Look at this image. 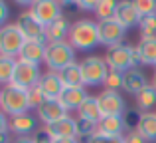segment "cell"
<instances>
[{"mask_svg": "<svg viewBox=\"0 0 156 143\" xmlns=\"http://www.w3.org/2000/svg\"><path fill=\"white\" fill-rule=\"evenodd\" d=\"M101 107V115L103 117H121L126 113V103L122 100V96L119 92H109L105 89L103 93H99L97 97Z\"/></svg>", "mask_w": 156, "mask_h": 143, "instance_id": "30bf717a", "label": "cell"}, {"mask_svg": "<svg viewBox=\"0 0 156 143\" xmlns=\"http://www.w3.org/2000/svg\"><path fill=\"white\" fill-rule=\"evenodd\" d=\"M40 85H42L44 96H46L48 101H57L61 97V93H63V89H65V85H63V81H61L59 73H57V72H50V70L42 76Z\"/></svg>", "mask_w": 156, "mask_h": 143, "instance_id": "7c38bea8", "label": "cell"}, {"mask_svg": "<svg viewBox=\"0 0 156 143\" xmlns=\"http://www.w3.org/2000/svg\"><path fill=\"white\" fill-rule=\"evenodd\" d=\"M10 131L16 137H30L32 133L38 131V117L32 113H24V115L12 117L10 119Z\"/></svg>", "mask_w": 156, "mask_h": 143, "instance_id": "9a60e30c", "label": "cell"}, {"mask_svg": "<svg viewBox=\"0 0 156 143\" xmlns=\"http://www.w3.org/2000/svg\"><path fill=\"white\" fill-rule=\"evenodd\" d=\"M140 18H142V16L138 14V10H136V6H134V2H126V0L119 2L117 14H115V20H117V22L121 24L125 30L138 26V24H140Z\"/></svg>", "mask_w": 156, "mask_h": 143, "instance_id": "4fadbf2b", "label": "cell"}, {"mask_svg": "<svg viewBox=\"0 0 156 143\" xmlns=\"http://www.w3.org/2000/svg\"><path fill=\"white\" fill-rule=\"evenodd\" d=\"M87 143H125V137H111L103 135V133H95Z\"/></svg>", "mask_w": 156, "mask_h": 143, "instance_id": "836d02e7", "label": "cell"}, {"mask_svg": "<svg viewBox=\"0 0 156 143\" xmlns=\"http://www.w3.org/2000/svg\"><path fill=\"white\" fill-rule=\"evenodd\" d=\"M150 85H152V88L156 89V72H154V76H152V84H150Z\"/></svg>", "mask_w": 156, "mask_h": 143, "instance_id": "7bdbcfd3", "label": "cell"}, {"mask_svg": "<svg viewBox=\"0 0 156 143\" xmlns=\"http://www.w3.org/2000/svg\"><path fill=\"white\" fill-rule=\"evenodd\" d=\"M138 28H140V38H156V14L142 16Z\"/></svg>", "mask_w": 156, "mask_h": 143, "instance_id": "f1b7e54d", "label": "cell"}, {"mask_svg": "<svg viewBox=\"0 0 156 143\" xmlns=\"http://www.w3.org/2000/svg\"><path fill=\"white\" fill-rule=\"evenodd\" d=\"M0 96H2V89H0Z\"/></svg>", "mask_w": 156, "mask_h": 143, "instance_id": "ee69618b", "label": "cell"}, {"mask_svg": "<svg viewBox=\"0 0 156 143\" xmlns=\"http://www.w3.org/2000/svg\"><path fill=\"white\" fill-rule=\"evenodd\" d=\"M126 30L117 22V20H107V22H99V42L107 48H115L122 44Z\"/></svg>", "mask_w": 156, "mask_h": 143, "instance_id": "8fae6325", "label": "cell"}, {"mask_svg": "<svg viewBox=\"0 0 156 143\" xmlns=\"http://www.w3.org/2000/svg\"><path fill=\"white\" fill-rule=\"evenodd\" d=\"M97 2H99V0H79V2H75V6H77V8H81V10L95 12V8H97Z\"/></svg>", "mask_w": 156, "mask_h": 143, "instance_id": "8d00e7d4", "label": "cell"}, {"mask_svg": "<svg viewBox=\"0 0 156 143\" xmlns=\"http://www.w3.org/2000/svg\"><path fill=\"white\" fill-rule=\"evenodd\" d=\"M136 131L144 137L146 141H156V113H140L136 121Z\"/></svg>", "mask_w": 156, "mask_h": 143, "instance_id": "603a6c76", "label": "cell"}, {"mask_svg": "<svg viewBox=\"0 0 156 143\" xmlns=\"http://www.w3.org/2000/svg\"><path fill=\"white\" fill-rule=\"evenodd\" d=\"M148 85L150 84H148L146 73L142 70H138V68H134V70H130V72L125 73V85H122L125 92L133 93V96H138V93H142Z\"/></svg>", "mask_w": 156, "mask_h": 143, "instance_id": "e0dca14e", "label": "cell"}, {"mask_svg": "<svg viewBox=\"0 0 156 143\" xmlns=\"http://www.w3.org/2000/svg\"><path fill=\"white\" fill-rule=\"evenodd\" d=\"M103 85L109 89V92H119V89H122V85H125V73L109 72V76H107V80H105Z\"/></svg>", "mask_w": 156, "mask_h": 143, "instance_id": "4dcf8cb0", "label": "cell"}, {"mask_svg": "<svg viewBox=\"0 0 156 143\" xmlns=\"http://www.w3.org/2000/svg\"><path fill=\"white\" fill-rule=\"evenodd\" d=\"M46 50H48V44L34 42V40H26V44L22 46V52H20L18 58L22 60V62L40 66L42 62H46Z\"/></svg>", "mask_w": 156, "mask_h": 143, "instance_id": "5bb4252c", "label": "cell"}, {"mask_svg": "<svg viewBox=\"0 0 156 143\" xmlns=\"http://www.w3.org/2000/svg\"><path fill=\"white\" fill-rule=\"evenodd\" d=\"M42 76H44V73L40 72V66L18 60V64H16V70H14V77H12V85H16V88H22V89H32L34 85L40 84Z\"/></svg>", "mask_w": 156, "mask_h": 143, "instance_id": "52a82bcc", "label": "cell"}, {"mask_svg": "<svg viewBox=\"0 0 156 143\" xmlns=\"http://www.w3.org/2000/svg\"><path fill=\"white\" fill-rule=\"evenodd\" d=\"M46 129L50 131L53 139H63V137H77V119H73L71 115H65L63 119L55 121V123L46 125Z\"/></svg>", "mask_w": 156, "mask_h": 143, "instance_id": "2e32d148", "label": "cell"}, {"mask_svg": "<svg viewBox=\"0 0 156 143\" xmlns=\"http://www.w3.org/2000/svg\"><path fill=\"white\" fill-rule=\"evenodd\" d=\"M30 12L44 28L51 26L57 18L63 16V12H61V2H55V0H38V2H32Z\"/></svg>", "mask_w": 156, "mask_h": 143, "instance_id": "ba28073f", "label": "cell"}, {"mask_svg": "<svg viewBox=\"0 0 156 143\" xmlns=\"http://www.w3.org/2000/svg\"><path fill=\"white\" fill-rule=\"evenodd\" d=\"M16 26L18 30L22 32V36L26 40H34V42H44L48 44V34H46V28L38 22V20L32 16V12H22L16 20Z\"/></svg>", "mask_w": 156, "mask_h": 143, "instance_id": "9c48e42d", "label": "cell"}, {"mask_svg": "<svg viewBox=\"0 0 156 143\" xmlns=\"http://www.w3.org/2000/svg\"><path fill=\"white\" fill-rule=\"evenodd\" d=\"M87 89L83 88H65L63 93H61V97L57 101L61 103V107L65 109V111H69V109H79L81 103H83L85 100H87Z\"/></svg>", "mask_w": 156, "mask_h": 143, "instance_id": "ac0fdd59", "label": "cell"}, {"mask_svg": "<svg viewBox=\"0 0 156 143\" xmlns=\"http://www.w3.org/2000/svg\"><path fill=\"white\" fill-rule=\"evenodd\" d=\"M126 125L129 123H126L125 115H121V117H103V119L99 121V131L97 133L111 135V137H125L122 133H125Z\"/></svg>", "mask_w": 156, "mask_h": 143, "instance_id": "44dd1931", "label": "cell"}, {"mask_svg": "<svg viewBox=\"0 0 156 143\" xmlns=\"http://www.w3.org/2000/svg\"><path fill=\"white\" fill-rule=\"evenodd\" d=\"M59 77L63 81L65 88H83V72H81V64H71L63 72H59Z\"/></svg>", "mask_w": 156, "mask_h": 143, "instance_id": "d4e9b609", "label": "cell"}, {"mask_svg": "<svg viewBox=\"0 0 156 143\" xmlns=\"http://www.w3.org/2000/svg\"><path fill=\"white\" fill-rule=\"evenodd\" d=\"M18 60L8 58V56H0V84L6 88L12 84V77H14V70Z\"/></svg>", "mask_w": 156, "mask_h": 143, "instance_id": "484cf974", "label": "cell"}, {"mask_svg": "<svg viewBox=\"0 0 156 143\" xmlns=\"http://www.w3.org/2000/svg\"><path fill=\"white\" fill-rule=\"evenodd\" d=\"M136 105L140 113H148L152 107H156V89L152 85H148L142 93L136 96Z\"/></svg>", "mask_w": 156, "mask_h": 143, "instance_id": "83f0119b", "label": "cell"}, {"mask_svg": "<svg viewBox=\"0 0 156 143\" xmlns=\"http://www.w3.org/2000/svg\"><path fill=\"white\" fill-rule=\"evenodd\" d=\"M67 115L63 107H61L59 101H46L42 107L38 109V119L42 121L44 125H50V123H55V121L63 119Z\"/></svg>", "mask_w": 156, "mask_h": 143, "instance_id": "ffe728a7", "label": "cell"}, {"mask_svg": "<svg viewBox=\"0 0 156 143\" xmlns=\"http://www.w3.org/2000/svg\"><path fill=\"white\" fill-rule=\"evenodd\" d=\"M125 143H146V139L136 131V129H133V131H129L125 135Z\"/></svg>", "mask_w": 156, "mask_h": 143, "instance_id": "d590c367", "label": "cell"}, {"mask_svg": "<svg viewBox=\"0 0 156 143\" xmlns=\"http://www.w3.org/2000/svg\"><path fill=\"white\" fill-rule=\"evenodd\" d=\"M75 64V50L69 42L48 44L46 50V66L50 72H63L67 66Z\"/></svg>", "mask_w": 156, "mask_h": 143, "instance_id": "277c9868", "label": "cell"}, {"mask_svg": "<svg viewBox=\"0 0 156 143\" xmlns=\"http://www.w3.org/2000/svg\"><path fill=\"white\" fill-rule=\"evenodd\" d=\"M8 129H10V121H8L6 113L0 109V133H8Z\"/></svg>", "mask_w": 156, "mask_h": 143, "instance_id": "f35d334b", "label": "cell"}, {"mask_svg": "<svg viewBox=\"0 0 156 143\" xmlns=\"http://www.w3.org/2000/svg\"><path fill=\"white\" fill-rule=\"evenodd\" d=\"M0 143H10V135L8 133H0Z\"/></svg>", "mask_w": 156, "mask_h": 143, "instance_id": "b9f144b4", "label": "cell"}, {"mask_svg": "<svg viewBox=\"0 0 156 143\" xmlns=\"http://www.w3.org/2000/svg\"><path fill=\"white\" fill-rule=\"evenodd\" d=\"M24 44H26V38L22 36L16 24H6L0 28V56L16 58L20 56Z\"/></svg>", "mask_w": 156, "mask_h": 143, "instance_id": "5b68a950", "label": "cell"}, {"mask_svg": "<svg viewBox=\"0 0 156 143\" xmlns=\"http://www.w3.org/2000/svg\"><path fill=\"white\" fill-rule=\"evenodd\" d=\"M119 2L115 0H99L95 8V16L99 18V22H107V20H115Z\"/></svg>", "mask_w": 156, "mask_h": 143, "instance_id": "4316f807", "label": "cell"}, {"mask_svg": "<svg viewBox=\"0 0 156 143\" xmlns=\"http://www.w3.org/2000/svg\"><path fill=\"white\" fill-rule=\"evenodd\" d=\"M32 139H34V143H53V137L50 135V131H48L46 127L38 129V131L32 135Z\"/></svg>", "mask_w": 156, "mask_h": 143, "instance_id": "e575fe53", "label": "cell"}, {"mask_svg": "<svg viewBox=\"0 0 156 143\" xmlns=\"http://www.w3.org/2000/svg\"><path fill=\"white\" fill-rule=\"evenodd\" d=\"M12 143H34L32 137H18V139H14Z\"/></svg>", "mask_w": 156, "mask_h": 143, "instance_id": "60d3db41", "label": "cell"}, {"mask_svg": "<svg viewBox=\"0 0 156 143\" xmlns=\"http://www.w3.org/2000/svg\"><path fill=\"white\" fill-rule=\"evenodd\" d=\"M53 143H79L75 137H63V139H53Z\"/></svg>", "mask_w": 156, "mask_h": 143, "instance_id": "ab89813d", "label": "cell"}, {"mask_svg": "<svg viewBox=\"0 0 156 143\" xmlns=\"http://www.w3.org/2000/svg\"><path fill=\"white\" fill-rule=\"evenodd\" d=\"M105 62H107L111 72H121V73L134 70L140 64L138 62V56H136V48L129 46L125 42L115 46V48H109L107 56H105Z\"/></svg>", "mask_w": 156, "mask_h": 143, "instance_id": "7a4b0ae2", "label": "cell"}, {"mask_svg": "<svg viewBox=\"0 0 156 143\" xmlns=\"http://www.w3.org/2000/svg\"><path fill=\"white\" fill-rule=\"evenodd\" d=\"M97 131H99V123H93V121L87 119H77V137H85L89 141Z\"/></svg>", "mask_w": 156, "mask_h": 143, "instance_id": "f546056e", "label": "cell"}, {"mask_svg": "<svg viewBox=\"0 0 156 143\" xmlns=\"http://www.w3.org/2000/svg\"><path fill=\"white\" fill-rule=\"evenodd\" d=\"M10 16V10H8V4L6 2H0V28L6 26V20Z\"/></svg>", "mask_w": 156, "mask_h": 143, "instance_id": "74e56055", "label": "cell"}, {"mask_svg": "<svg viewBox=\"0 0 156 143\" xmlns=\"http://www.w3.org/2000/svg\"><path fill=\"white\" fill-rule=\"evenodd\" d=\"M28 97H30V107H36V111H38L40 107H42L44 103H46V96H44V89L42 85H34L32 89H28Z\"/></svg>", "mask_w": 156, "mask_h": 143, "instance_id": "1f68e13d", "label": "cell"}, {"mask_svg": "<svg viewBox=\"0 0 156 143\" xmlns=\"http://www.w3.org/2000/svg\"><path fill=\"white\" fill-rule=\"evenodd\" d=\"M138 62L144 66H156V38H140L136 46Z\"/></svg>", "mask_w": 156, "mask_h": 143, "instance_id": "7402d4cb", "label": "cell"}, {"mask_svg": "<svg viewBox=\"0 0 156 143\" xmlns=\"http://www.w3.org/2000/svg\"><path fill=\"white\" fill-rule=\"evenodd\" d=\"M0 109L10 117H18L28 113L30 109V97H28V89L16 88V85H6L2 88V96H0Z\"/></svg>", "mask_w": 156, "mask_h": 143, "instance_id": "3957f363", "label": "cell"}, {"mask_svg": "<svg viewBox=\"0 0 156 143\" xmlns=\"http://www.w3.org/2000/svg\"><path fill=\"white\" fill-rule=\"evenodd\" d=\"M134 6H136V10H138L140 16L156 14V0H136Z\"/></svg>", "mask_w": 156, "mask_h": 143, "instance_id": "d6a6232c", "label": "cell"}, {"mask_svg": "<svg viewBox=\"0 0 156 143\" xmlns=\"http://www.w3.org/2000/svg\"><path fill=\"white\" fill-rule=\"evenodd\" d=\"M77 113H79V119H87V121H93V123H99V121L103 119L99 101H97V97H91V96L81 103V107L77 109Z\"/></svg>", "mask_w": 156, "mask_h": 143, "instance_id": "cb8c5ba5", "label": "cell"}, {"mask_svg": "<svg viewBox=\"0 0 156 143\" xmlns=\"http://www.w3.org/2000/svg\"><path fill=\"white\" fill-rule=\"evenodd\" d=\"M73 24L69 22L65 16L57 18L51 26L46 28V34H48V44H55V42H67L65 38H69V32H71Z\"/></svg>", "mask_w": 156, "mask_h": 143, "instance_id": "d6986e66", "label": "cell"}, {"mask_svg": "<svg viewBox=\"0 0 156 143\" xmlns=\"http://www.w3.org/2000/svg\"><path fill=\"white\" fill-rule=\"evenodd\" d=\"M67 42L73 46V50L87 52L91 48L99 46V22H93L89 18H81L73 22Z\"/></svg>", "mask_w": 156, "mask_h": 143, "instance_id": "6da1fadb", "label": "cell"}, {"mask_svg": "<svg viewBox=\"0 0 156 143\" xmlns=\"http://www.w3.org/2000/svg\"><path fill=\"white\" fill-rule=\"evenodd\" d=\"M81 72H83V84L85 85H101V84H105L111 70L107 66L105 58L89 56V58H85L81 62Z\"/></svg>", "mask_w": 156, "mask_h": 143, "instance_id": "8992f818", "label": "cell"}]
</instances>
